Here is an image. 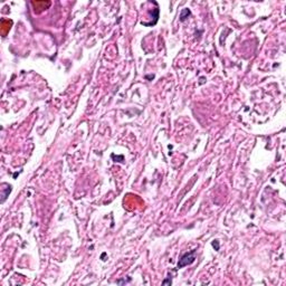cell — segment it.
<instances>
[{
  "label": "cell",
  "mask_w": 286,
  "mask_h": 286,
  "mask_svg": "<svg viewBox=\"0 0 286 286\" xmlns=\"http://www.w3.org/2000/svg\"><path fill=\"white\" fill-rule=\"evenodd\" d=\"M189 14H190V11L188 10V9L183 10V11H182V14H181V16H180V19H181V20L183 21L184 19H186V15H188V16H189Z\"/></svg>",
  "instance_id": "obj_2"
},
{
  "label": "cell",
  "mask_w": 286,
  "mask_h": 286,
  "mask_svg": "<svg viewBox=\"0 0 286 286\" xmlns=\"http://www.w3.org/2000/svg\"><path fill=\"white\" fill-rule=\"evenodd\" d=\"M195 254H196V250H192L191 253H188L186 255H183L182 257H181V259L179 260V263H178V268H181L183 266L190 265V264L196 259Z\"/></svg>",
  "instance_id": "obj_1"
}]
</instances>
